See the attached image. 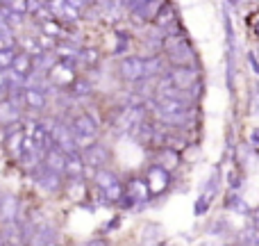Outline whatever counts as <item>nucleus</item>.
Listing matches in <instances>:
<instances>
[{"label":"nucleus","mask_w":259,"mask_h":246,"mask_svg":"<svg viewBox=\"0 0 259 246\" xmlns=\"http://www.w3.org/2000/svg\"><path fill=\"white\" fill-rule=\"evenodd\" d=\"M250 144L259 151V128H255V130L250 132Z\"/></svg>","instance_id":"nucleus-35"},{"label":"nucleus","mask_w":259,"mask_h":246,"mask_svg":"<svg viewBox=\"0 0 259 246\" xmlns=\"http://www.w3.org/2000/svg\"><path fill=\"white\" fill-rule=\"evenodd\" d=\"M230 207H234L237 212H248V207L243 201H230Z\"/></svg>","instance_id":"nucleus-33"},{"label":"nucleus","mask_w":259,"mask_h":246,"mask_svg":"<svg viewBox=\"0 0 259 246\" xmlns=\"http://www.w3.org/2000/svg\"><path fill=\"white\" fill-rule=\"evenodd\" d=\"M50 132H53V146H57L59 151H64V153L77 151V142H75V134H73L71 125L55 123V125H50Z\"/></svg>","instance_id":"nucleus-4"},{"label":"nucleus","mask_w":259,"mask_h":246,"mask_svg":"<svg viewBox=\"0 0 259 246\" xmlns=\"http://www.w3.org/2000/svg\"><path fill=\"white\" fill-rule=\"evenodd\" d=\"M18 117H21V112H18L14 100H0V125H16Z\"/></svg>","instance_id":"nucleus-15"},{"label":"nucleus","mask_w":259,"mask_h":246,"mask_svg":"<svg viewBox=\"0 0 259 246\" xmlns=\"http://www.w3.org/2000/svg\"><path fill=\"white\" fill-rule=\"evenodd\" d=\"M250 114H259V85L252 87V94H250Z\"/></svg>","instance_id":"nucleus-31"},{"label":"nucleus","mask_w":259,"mask_h":246,"mask_svg":"<svg viewBox=\"0 0 259 246\" xmlns=\"http://www.w3.org/2000/svg\"><path fill=\"white\" fill-rule=\"evenodd\" d=\"M82 160H84L87 166H94V169H103L105 164L109 162V151L103 146V144H87L84 153H82Z\"/></svg>","instance_id":"nucleus-6"},{"label":"nucleus","mask_w":259,"mask_h":246,"mask_svg":"<svg viewBox=\"0 0 259 246\" xmlns=\"http://www.w3.org/2000/svg\"><path fill=\"white\" fill-rule=\"evenodd\" d=\"M255 34L259 37V18H257V23H255Z\"/></svg>","instance_id":"nucleus-36"},{"label":"nucleus","mask_w":259,"mask_h":246,"mask_svg":"<svg viewBox=\"0 0 259 246\" xmlns=\"http://www.w3.org/2000/svg\"><path fill=\"white\" fill-rule=\"evenodd\" d=\"M57 228H53L50 224H44L39 226V228L34 230V237H32V242L34 244H57Z\"/></svg>","instance_id":"nucleus-18"},{"label":"nucleus","mask_w":259,"mask_h":246,"mask_svg":"<svg viewBox=\"0 0 259 246\" xmlns=\"http://www.w3.org/2000/svg\"><path fill=\"white\" fill-rule=\"evenodd\" d=\"M123 194L137 203V201H146L148 194H150V189H148V183L134 178V180H130V183H127V187H125V192H123Z\"/></svg>","instance_id":"nucleus-17"},{"label":"nucleus","mask_w":259,"mask_h":246,"mask_svg":"<svg viewBox=\"0 0 259 246\" xmlns=\"http://www.w3.org/2000/svg\"><path fill=\"white\" fill-rule=\"evenodd\" d=\"M77 59H82L84 64H96L100 59V55H98V50H94V48H84L77 53Z\"/></svg>","instance_id":"nucleus-25"},{"label":"nucleus","mask_w":259,"mask_h":246,"mask_svg":"<svg viewBox=\"0 0 259 246\" xmlns=\"http://www.w3.org/2000/svg\"><path fill=\"white\" fill-rule=\"evenodd\" d=\"M25 132L30 134V139L34 142V146L39 148L41 153H48L53 148V132H50V125L46 123H30L25 128Z\"/></svg>","instance_id":"nucleus-5"},{"label":"nucleus","mask_w":259,"mask_h":246,"mask_svg":"<svg viewBox=\"0 0 259 246\" xmlns=\"http://www.w3.org/2000/svg\"><path fill=\"white\" fill-rule=\"evenodd\" d=\"M243 244H250V246H259V228H252V230H246L243 233Z\"/></svg>","instance_id":"nucleus-30"},{"label":"nucleus","mask_w":259,"mask_h":246,"mask_svg":"<svg viewBox=\"0 0 259 246\" xmlns=\"http://www.w3.org/2000/svg\"><path fill=\"white\" fill-rule=\"evenodd\" d=\"M44 166H48V169L57 171V173H64V169H66V153L59 151L57 146H53L48 153L44 155Z\"/></svg>","instance_id":"nucleus-13"},{"label":"nucleus","mask_w":259,"mask_h":246,"mask_svg":"<svg viewBox=\"0 0 259 246\" xmlns=\"http://www.w3.org/2000/svg\"><path fill=\"white\" fill-rule=\"evenodd\" d=\"M146 71L148 76H155L161 71V59L159 57H146Z\"/></svg>","instance_id":"nucleus-26"},{"label":"nucleus","mask_w":259,"mask_h":246,"mask_svg":"<svg viewBox=\"0 0 259 246\" xmlns=\"http://www.w3.org/2000/svg\"><path fill=\"white\" fill-rule=\"evenodd\" d=\"M248 62H250V66H252V71L259 76V62H257V57H255V53H248Z\"/></svg>","instance_id":"nucleus-34"},{"label":"nucleus","mask_w":259,"mask_h":246,"mask_svg":"<svg viewBox=\"0 0 259 246\" xmlns=\"http://www.w3.org/2000/svg\"><path fill=\"white\" fill-rule=\"evenodd\" d=\"M96 185H98V189L105 194V198L107 201H112V203H118L121 201V196H123V185H121V180L116 178V173H112V171H107V169H98L96 171Z\"/></svg>","instance_id":"nucleus-2"},{"label":"nucleus","mask_w":259,"mask_h":246,"mask_svg":"<svg viewBox=\"0 0 259 246\" xmlns=\"http://www.w3.org/2000/svg\"><path fill=\"white\" fill-rule=\"evenodd\" d=\"M118 73L127 82H141L148 78L146 71V57H125L118 64Z\"/></svg>","instance_id":"nucleus-3"},{"label":"nucleus","mask_w":259,"mask_h":246,"mask_svg":"<svg viewBox=\"0 0 259 246\" xmlns=\"http://www.w3.org/2000/svg\"><path fill=\"white\" fill-rule=\"evenodd\" d=\"M0 244H3V237H0Z\"/></svg>","instance_id":"nucleus-38"},{"label":"nucleus","mask_w":259,"mask_h":246,"mask_svg":"<svg viewBox=\"0 0 259 246\" xmlns=\"http://www.w3.org/2000/svg\"><path fill=\"white\" fill-rule=\"evenodd\" d=\"M166 185H168V171L161 169L159 164L150 166V171H148V189L152 194H159L166 189Z\"/></svg>","instance_id":"nucleus-11"},{"label":"nucleus","mask_w":259,"mask_h":246,"mask_svg":"<svg viewBox=\"0 0 259 246\" xmlns=\"http://www.w3.org/2000/svg\"><path fill=\"white\" fill-rule=\"evenodd\" d=\"M50 82H53L55 87H68L73 82V64L68 62H59V64H53V68H50Z\"/></svg>","instance_id":"nucleus-7"},{"label":"nucleus","mask_w":259,"mask_h":246,"mask_svg":"<svg viewBox=\"0 0 259 246\" xmlns=\"http://www.w3.org/2000/svg\"><path fill=\"white\" fill-rule=\"evenodd\" d=\"M84 160H82V155L77 151L73 153H66V169H64V173L71 175V178H82V173H84Z\"/></svg>","instance_id":"nucleus-16"},{"label":"nucleus","mask_w":259,"mask_h":246,"mask_svg":"<svg viewBox=\"0 0 259 246\" xmlns=\"http://www.w3.org/2000/svg\"><path fill=\"white\" fill-rule=\"evenodd\" d=\"M12 71L16 73L18 78H27L32 71H34V57H32L27 50H21V53H14L12 59Z\"/></svg>","instance_id":"nucleus-10"},{"label":"nucleus","mask_w":259,"mask_h":246,"mask_svg":"<svg viewBox=\"0 0 259 246\" xmlns=\"http://www.w3.org/2000/svg\"><path fill=\"white\" fill-rule=\"evenodd\" d=\"M170 78H173V82L180 89H189L193 85V80H196V73H193V68H189V64H178L170 71Z\"/></svg>","instance_id":"nucleus-12"},{"label":"nucleus","mask_w":259,"mask_h":246,"mask_svg":"<svg viewBox=\"0 0 259 246\" xmlns=\"http://www.w3.org/2000/svg\"><path fill=\"white\" fill-rule=\"evenodd\" d=\"M36 183H39V187H44L46 192H50V194L59 192V187H62V173L44 166V169L36 171Z\"/></svg>","instance_id":"nucleus-8"},{"label":"nucleus","mask_w":259,"mask_h":246,"mask_svg":"<svg viewBox=\"0 0 259 246\" xmlns=\"http://www.w3.org/2000/svg\"><path fill=\"white\" fill-rule=\"evenodd\" d=\"M12 59H14V50H0V71L12 68Z\"/></svg>","instance_id":"nucleus-28"},{"label":"nucleus","mask_w":259,"mask_h":246,"mask_svg":"<svg viewBox=\"0 0 259 246\" xmlns=\"http://www.w3.org/2000/svg\"><path fill=\"white\" fill-rule=\"evenodd\" d=\"M68 192H71V198L80 201L82 194H84V183H82V178H71V187H68Z\"/></svg>","instance_id":"nucleus-23"},{"label":"nucleus","mask_w":259,"mask_h":246,"mask_svg":"<svg viewBox=\"0 0 259 246\" xmlns=\"http://www.w3.org/2000/svg\"><path fill=\"white\" fill-rule=\"evenodd\" d=\"M152 21H155V25H159V27H168L170 23L175 21V9H173V5H170V3H161V7L155 12Z\"/></svg>","instance_id":"nucleus-19"},{"label":"nucleus","mask_w":259,"mask_h":246,"mask_svg":"<svg viewBox=\"0 0 259 246\" xmlns=\"http://www.w3.org/2000/svg\"><path fill=\"white\" fill-rule=\"evenodd\" d=\"M18 219V198L14 194L0 198V221H16Z\"/></svg>","instance_id":"nucleus-14"},{"label":"nucleus","mask_w":259,"mask_h":246,"mask_svg":"<svg viewBox=\"0 0 259 246\" xmlns=\"http://www.w3.org/2000/svg\"><path fill=\"white\" fill-rule=\"evenodd\" d=\"M157 162H159V166H161V169H166V171H173L175 166H178L180 157H178V153H175V151H170V148H164V151L159 153V157H157Z\"/></svg>","instance_id":"nucleus-21"},{"label":"nucleus","mask_w":259,"mask_h":246,"mask_svg":"<svg viewBox=\"0 0 259 246\" xmlns=\"http://www.w3.org/2000/svg\"><path fill=\"white\" fill-rule=\"evenodd\" d=\"M71 130H73V134H75L77 146H87V144L96 142V137H98V121H96L91 114L82 112V114H77V117H73Z\"/></svg>","instance_id":"nucleus-1"},{"label":"nucleus","mask_w":259,"mask_h":246,"mask_svg":"<svg viewBox=\"0 0 259 246\" xmlns=\"http://www.w3.org/2000/svg\"><path fill=\"white\" fill-rule=\"evenodd\" d=\"M127 48V37L123 32H118V46H116V55H123V50Z\"/></svg>","instance_id":"nucleus-32"},{"label":"nucleus","mask_w":259,"mask_h":246,"mask_svg":"<svg viewBox=\"0 0 259 246\" xmlns=\"http://www.w3.org/2000/svg\"><path fill=\"white\" fill-rule=\"evenodd\" d=\"M41 27H44V32H46V34H50V37H64L62 25H59V23H55L53 18H50V21H46V23H41Z\"/></svg>","instance_id":"nucleus-24"},{"label":"nucleus","mask_w":259,"mask_h":246,"mask_svg":"<svg viewBox=\"0 0 259 246\" xmlns=\"http://www.w3.org/2000/svg\"><path fill=\"white\" fill-rule=\"evenodd\" d=\"M232 3H243V0H232Z\"/></svg>","instance_id":"nucleus-37"},{"label":"nucleus","mask_w":259,"mask_h":246,"mask_svg":"<svg viewBox=\"0 0 259 246\" xmlns=\"http://www.w3.org/2000/svg\"><path fill=\"white\" fill-rule=\"evenodd\" d=\"M209 205H211V196H209V194H202V196L196 201V215L207 212V210H209Z\"/></svg>","instance_id":"nucleus-29"},{"label":"nucleus","mask_w":259,"mask_h":246,"mask_svg":"<svg viewBox=\"0 0 259 246\" xmlns=\"http://www.w3.org/2000/svg\"><path fill=\"white\" fill-rule=\"evenodd\" d=\"M161 235H164L161 226H157V224H148L146 228L141 230V242H143V244H157V242L161 239Z\"/></svg>","instance_id":"nucleus-20"},{"label":"nucleus","mask_w":259,"mask_h":246,"mask_svg":"<svg viewBox=\"0 0 259 246\" xmlns=\"http://www.w3.org/2000/svg\"><path fill=\"white\" fill-rule=\"evenodd\" d=\"M68 89H71L73 96H77V98H82V96H89L91 94V85L87 80H77V78H73V82L68 85Z\"/></svg>","instance_id":"nucleus-22"},{"label":"nucleus","mask_w":259,"mask_h":246,"mask_svg":"<svg viewBox=\"0 0 259 246\" xmlns=\"http://www.w3.org/2000/svg\"><path fill=\"white\" fill-rule=\"evenodd\" d=\"M23 105L30 110H44L48 105V96L41 87H25L23 89Z\"/></svg>","instance_id":"nucleus-9"},{"label":"nucleus","mask_w":259,"mask_h":246,"mask_svg":"<svg viewBox=\"0 0 259 246\" xmlns=\"http://www.w3.org/2000/svg\"><path fill=\"white\" fill-rule=\"evenodd\" d=\"M16 48V37L12 34H0V50H14Z\"/></svg>","instance_id":"nucleus-27"}]
</instances>
